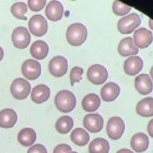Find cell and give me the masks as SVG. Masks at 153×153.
I'll list each match as a JSON object with an SVG mask.
<instances>
[{"instance_id": "17", "label": "cell", "mask_w": 153, "mask_h": 153, "mask_svg": "<svg viewBox=\"0 0 153 153\" xmlns=\"http://www.w3.org/2000/svg\"><path fill=\"white\" fill-rule=\"evenodd\" d=\"M131 148L136 152L140 153L145 151L149 146V138L143 133H137L134 134L130 141Z\"/></svg>"}, {"instance_id": "14", "label": "cell", "mask_w": 153, "mask_h": 153, "mask_svg": "<svg viewBox=\"0 0 153 153\" xmlns=\"http://www.w3.org/2000/svg\"><path fill=\"white\" fill-rule=\"evenodd\" d=\"M45 13L47 17L50 20H60L63 17V6L60 1H51L46 6Z\"/></svg>"}, {"instance_id": "7", "label": "cell", "mask_w": 153, "mask_h": 153, "mask_svg": "<svg viewBox=\"0 0 153 153\" xmlns=\"http://www.w3.org/2000/svg\"><path fill=\"white\" fill-rule=\"evenodd\" d=\"M87 76L91 83L96 85H100L106 81L108 72L103 66L99 64H94L88 69Z\"/></svg>"}, {"instance_id": "21", "label": "cell", "mask_w": 153, "mask_h": 153, "mask_svg": "<svg viewBox=\"0 0 153 153\" xmlns=\"http://www.w3.org/2000/svg\"><path fill=\"white\" fill-rule=\"evenodd\" d=\"M49 51L48 44L42 40H37L33 42L30 48L31 55L35 59L42 60L48 54Z\"/></svg>"}, {"instance_id": "31", "label": "cell", "mask_w": 153, "mask_h": 153, "mask_svg": "<svg viewBox=\"0 0 153 153\" xmlns=\"http://www.w3.org/2000/svg\"><path fill=\"white\" fill-rule=\"evenodd\" d=\"M46 4L45 0H28L29 8L33 11H38L42 10Z\"/></svg>"}, {"instance_id": "12", "label": "cell", "mask_w": 153, "mask_h": 153, "mask_svg": "<svg viewBox=\"0 0 153 153\" xmlns=\"http://www.w3.org/2000/svg\"><path fill=\"white\" fill-rule=\"evenodd\" d=\"M84 127L91 133H98L103 127V119L98 114H90L86 115L83 120Z\"/></svg>"}, {"instance_id": "5", "label": "cell", "mask_w": 153, "mask_h": 153, "mask_svg": "<svg viewBox=\"0 0 153 153\" xmlns=\"http://www.w3.org/2000/svg\"><path fill=\"white\" fill-rule=\"evenodd\" d=\"M125 130V124L123 120L119 117H112L108 120L106 131L108 137L112 140L121 138Z\"/></svg>"}, {"instance_id": "4", "label": "cell", "mask_w": 153, "mask_h": 153, "mask_svg": "<svg viewBox=\"0 0 153 153\" xmlns=\"http://www.w3.org/2000/svg\"><path fill=\"white\" fill-rule=\"evenodd\" d=\"M31 86L30 83L23 78H16L10 87L13 96L18 100H23L27 97L30 93Z\"/></svg>"}, {"instance_id": "20", "label": "cell", "mask_w": 153, "mask_h": 153, "mask_svg": "<svg viewBox=\"0 0 153 153\" xmlns=\"http://www.w3.org/2000/svg\"><path fill=\"white\" fill-rule=\"evenodd\" d=\"M17 121V114L14 110L6 108L0 111V127L2 128H11Z\"/></svg>"}, {"instance_id": "1", "label": "cell", "mask_w": 153, "mask_h": 153, "mask_svg": "<svg viewBox=\"0 0 153 153\" xmlns=\"http://www.w3.org/2000/svg\"><path fill=\"white\" fill-rule=\"evenodd\" d=\"M68 42L73 46H80L86 40L87 29L80 23H74L69 25L66 32Z\"/></svg>"}, {"instance_id": "10", "label": "cell", "mask_w": 153, "mask_h": 153, "mask_svg": "<svg viewBox=\"0 0 153 153\" xmlns=\"http://www.w3.org/2000/svg\"><path fill=\"white\" fill-rule=\"evenodd\" d=\"M21 69L24 76L29 80L37 79L41 74V64L32 59L26 60L23 63Z\"/></svg>"}, {"instance_id": "30", "label": "cell", "mask_w": 153, "mask_h": 153, "mask_svg": "<svg viewBox=\"0 0 153 153\" xmlns=\"http://www.w3.org/2000/svg\"><path fill=\"white\" fill-rule=\"evenodd\" d=\"M83 69L81 67L75 66L72 68L70 72V80L71 85L73 86L75 82H79L82 79Z\"/></svg>"}, {"instance_id": "22", "label": "cell", "mask_w": 153, "mask_h": 153, "mask_svg": "<svg viewBox=\"0 0 153 153\" xmlns=\"http://www.w3.org/2000/svg\"><path fill=\"white\" fill-rule=\"evenodd\" d=\"M136 111L142 117L153 116V97H148L139 101L136 107Z\"/></svg>"}, {"instance_id": "38", "label": "cell", "mask_w": 153, "mask_h": 153, "mask_svg": "<svg viewBox=\"0 0 153 153\" xmlns=\"http://www.w3.org/2000/svg\"><path fill=\"white\" fill-rule=\"evenodd\" d=\"M150 74H151V76L153 79V66L151 67V71H150Z\"/></svg>"}, {"instance_id": "27", "label": "cell", "mask_w": 153, "mask_h": 153, "mask_svg": "<svg viewBox=\"0 0 153 153\" xmlns=\"http://www.w3.org/2000/svg\"><path fill=\"white\" fill-rule=\"evenodd\" d=\"M56 130L62 134H66L74 127V120L68 115H63L60 117L56 123Z\"/></svg>"}, {"instance_id": "6", "label": "cell", "mask_w": 153, "mask_h": 153, "mask_svg": "<svg viewBox=\"0 0 153 153\" xmlns=\"http://www.w3.org/2000/svg\"><path fill=\"white\" fill-rule=\"evenodd\" d=\"M28 27L31 33L33 35L42 36L47 32V21L41 14H35L29 19Z\"/></svg>"}, {"instance_id": "19", "label": "cell", "mask_w": 153, "mask_h": 153, "mask_svg": "<svg viewBox=\"0 0 153 153\" xmlns=\"http://www.w3.org/2000/svg\"><path fill=\"white\" fill-rule=\"evenodd\" d=\"M50 88L43 84L35 86L31 92V99L36 103H42L46 102L50 97Z\"/></svg>"}, {"instance_id": "8", "label": "cell", "mask_w": 153, "mask_h": 153, "mask_svg": "<svg viewBox=\"0 0 153 153\" xmlns=\"http://www.w3.org/2000/svg\"><path fill=\"white\" fill-rule=\"evenodd\" d=\"M12 41L14 47L20 49L26 48L31 40V36L27 29L23 26L16 27L12 33Z\"/></svg>"}, {"instance_id": "35", "label": "cell", "mask_w": 153, "mask_h": 153, "mask_svg": "<svg viewBox=\"0 0 153 153\" xmlns=\"http://www.w3.org/2000/svg\"><path fill=\"white\" fill-rule=\"evenodd\" d=\"M116 153H134V152L133 151H131L130 149H128L127 148H123V149H120Z\"/></svg>"}, {"instance_id": "33", "label": "cell", "mask_w": 153, "mask_h": 153, "mask_svg": "<svg viewBox=\"0 0 153 153\" xmlns=\"http://www.w3.org/2000/svg\"><path fill=\"white\" fill-rule=\"evenodd\" d=\"M71 151L72 148L69 145L60 143L54 148L53 153H68Z\"/></svg>"}, {"instance_id": "2", "label": "cell", "mask_w": 153, "mask_h": 153, "mask_svg": "<svg viewBox=\"0 0 153 153\" xmlns=\"http://www.w3.org/2000/svg\"><path fill=\"white\" fill-rule=\"evenodd\" d=\"M76 97L69 90L59 91L54 98V103L59 111L64 113L71 112L76 106Z\"/></svg>"}, {"instance_id": "25", "label": "cell", "mask_w": 153, "mask_h": 153, "mask_svg": "<svg viewBox=\"0 0 153 153\" xmlns=\"http://www.w3.org/2000/svg\"><path fill=\"white\" fill-rule=\"evenodd\" d=\"M110 146L108 141L102 137L96 138L89 144V153H108Z\"/></svg>"}, {"instance_id": "28", "label": "cell", "mask_w": 153, "mask_h": 153, "mask_svg": "<svg viewBox=\"0 0 153 153\" xmlns=\"http://www.w3.org/2000/svg\"><path fill=\"white\" fill-rule=\"evenodd\" d=\"M27 11V6L24 2H17L14 3L11 7V12L12 14L17 19L27 20L25 16Z\"/></svg>"}, {"instance_id": "24", "label": "cell", "mask_w": 153, "mask_h": 153, "mask_svg": "<svg viewBox=\"0 0 153 153\" xmlns=\"http://www.w3.org/2000/svg\"><path fill=\"white\" fill-rule=\"evenodd\" d=\"M83 109L87 112L96 111L100 105V99L95 93H90L84 97L81 102Z\"/></svg>"}, {"instance_id": "29", "label": "cell", "mask_w": 153, "mask_h": 153, "mask_svg": "<svg viewBox=\"0 0 153 153\" xmlns=\"http://www.w3.org/2000/svg\"><path fill=\"white\" fill-rule=\"evenodd\" d=\"M114 13L117 16H123L128 13L131 7L118 1H115L112 6Z\"/></svg>"}, {"instance_id": "13", "label": "cell", "mask_w": 153, "mask_h": 153, "mask_svg": "<svg viewBox=\"0 0 153 153\" xmlns=\"http://www.w3.org/2000/svg\"><path fill=\"white\" fill-rule=\"evenodd\" d=\"M134 86L136 90L142 95L149 94L153 88V84L148 74H142L135 78Z\"/></svg>"}, {"instance_id": "23", "label": "cell", "mask_w": 153, "mask_h": 153, "mask_svg": "<svg viewBox=\"0 0 153 153\" xmlns=\"http://www.w3.org/2000/svg\"><path fill=\"white\" fill-rule=\"evenodd\" d=\"M36 139V132L31 128L22 129L17 135V140L19 143L26 147L32 145L35 142Z\"/></svg>"}, {"instance_id": "9", "label": "cell", "mask_w": 153, "mask_h": 153, "mask_svg": "<svg viewBox=\"0 0 153 153\" xmlns=\"http://www.w3.org/2000/svg\"><path fill=\"white\" fill-rule=\"evenodd\" d=\"M50 73L55 77L63 76L68 70V61L65 57L62 56L53 57L48 64Z\"/></svg>"}, {"instance_id": "34", "label": "cell", "mask_w": 153, "mask_h": 153, "mask_svg": "<svg viewBox=\"0 0 153 153\" xmlns=\"http://www.w3.org/2000/svg\"><path fill=\"white\" fill-rule=\"evenodd\" d=\"M147 130L149 135L151 137H153V118L151 119L148 123L147 126Z\"/></svg>"}, {"instance_id": "36", "label": "cell", "mask_w": 153, "mask_h": 153, "mask_svg": "<svg viewBox=\"0 0 153 153\" xmlns=\"http://www.w3.org/2000/svg\"><path fill=\"white\" fill-rule=\"evenodd\" d=\"M4 57V50L2 47L0 45V62L2 60Z\"/></svg>"}, {"instance_id": "39", "label": "cell", "mask_w": 153, "mask_h": 153, "mask_svg": "<svg viewBox=\"0 0 153 153\" xmlns=\"http://www.w3.org/2000/svg\"><path fill=\"white\" fill-rule=\"evenodd\" d=\"M68 153H78V152H75V151H71V152H68Z\"/></svg>"}, {"instance_id": "18", "label": "cell", "mask_w": 153, "mask_h": 153, "mask_svg": "<svg viewBox=\"0 0 153 153\" xmlns=\"http://www.w3.org/2000/svg\"><path fill=\"white\" fill-rule=\"evenodd\" d=\"M118 51L121 56L126 57L137 54L139 49L135 46L133 39L131 37H127L123 38L119 42Z\"/></svg>"}, {"instance_id": "26", "label": "cell", "mask_w": 153, "mask_h": 153, "mask_svg": "<svg viewBox=\"0 0 153 153\" xmlns=\"http://www.w3.org/2000/svg\"><path fill=\"white\" fill-rule=\"evenodd\" d=\"M71 139L75 145L83 146L88 143L90 135L84 128H76L72 131Z\"/></svg>"}, {"instance_id": "32", "label": "cell", "mask_w": 153, "mask_h": 153, "mask_svg": "<svg viewBox=\"0 0 153 153\" xmlns=\"http://www.w3.org/2000/svg\"><path fill=\"white\" fill-rule=\"evenodd\" d=\"M27 153H47V151L43 145L37 143L30 147Z\"/></svg>"}, {"instance_id": "37", "label": "cell", "mask_w": 153, "mask_h": 153, "mask_svg": "<svg viewBox=\"0 0 153 153\" xmlns=\"http://www.w3.org/2000/svg\"><path fill=\"white\" fill-rule=\"evenodd\" d=\"M149 26L152 30H153V20L149 19Z\"/></svg>"}, {"instance_id": "11", "label": "cell", "mask_w": 153, "mask_h": 153, "mask_svg": "<svg viewBox=\"0 0 153 153\" xmlns=\"http://www.w3.org/2000/svg\"><path fill=\"white\" fill-rule=\"evenodd\" d=\"M133 38L136 47L143 49L147 48L152 43L153 35L151 30L145 27H140L135 30Z\"/></svg>"}, {"instance_id": "16", "label": "cell", "mask_w": 153, "mask_h": 153, "mask_svg": "<svg viewBox=\"0 0 153 153\" xmlns=\"http://www.w3.org/2000/svg\"><path fill=\"white\" fill-rule=\"evenodd\" d=\"M120 91V86L117 83L110 82L105 84L102 87L100 95L103 100L105 102H112L118 97Z\"/></svg>"}, {"instance_id": "15", "label": "cell", "mask_w": 153, "mask_h": 153, "mask_svg": "<svg viewBox=\"0 0 153 153\" xmlns=\"http://www.w3.org/2000/svg\"><path fill=\"white\" fill-rule=\"evenodd\" d=\"M143 66V62L139 56H131L124 62V71L129 75H135L140 72Z\"/></svg>"}, {"instance_id": "3", "label": "cell", "mask_w": 153, "mask_h": 153, "mask_svg": "<svg viewBox=\"0 0 153 153\" xmlns=\"http://www.w3.org/2000/svg\"><path fill=\"white\" fill-rule=\"evenodd\" d=\"M141 23L140 16L132 13L118 20L117 26L119 32L123 34H128L133 32Z\"/></svg>"}]
</instances>
